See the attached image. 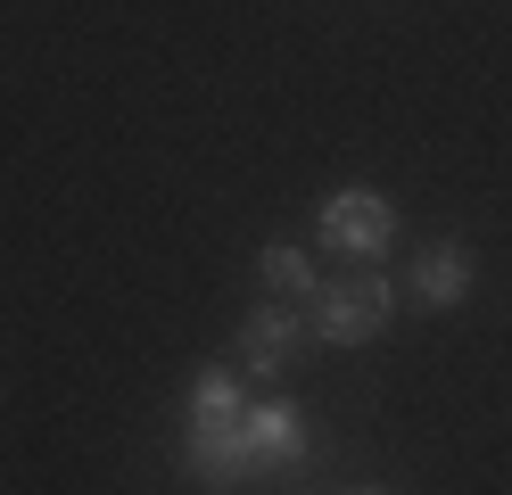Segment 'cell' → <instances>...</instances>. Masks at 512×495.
<instances>
[{"mask_svg": "<svg viewBox=\"0 0 512 495\" xmlns=\"http://www.w3.org/2000/svg\"><path fill=\"white\" fill-rule=\"evenodd\" d=\"M356 495H380V487H356Z\"/></svg>", "mask_w": 512, "mask_h": 495, "instance_id": "cell-8", "label": "cell"}, {"mask_svg": "<svg viewBox=\"0 0 512 495\" xmlns=\"http://www.w3.org/2000/svg\"><path fill=\"white\" fill-rule=\"evenodd\" d=\"M256 264H265V289H273V297L314 306V289H323V281H314V256H306L298 240H265V248H256Z\"/></svg>", "mask_w": 512, "mask_h": 495, "instance_id": "cell-7", "label": "cell"}, {"mask_svg": "<svg viewBox=\"0 0 512 495\" xmlns=\"http://www.w3.org/2000/svg\"><path fill=\"white\" fill-rule=\"evenodd\" d=\"M232 355H240V380H273V372H290V355H298V314H290V306H256V314L240 322Z\"/></svg>", "mask_w": 512, "mask_h": 495, "instance_id": "cell-4", "label": "cell"}, {"mask_svg": "<svg viewBox=\"0 0 512 495\" xmlns=\"http://www.w3.org/2000/svg\"><path fill=\"white\" fill-rule=\"evenodd\" d=\"M306 322H314V339H323V347H364V339H380V330L397 322V281L389 273H364V281L314 289Z\"/></svg>", "mask_w": 512, "mask_h": 495, "instance_id": "cell-1", "label": "cell"}, {"mask_svg": "<svg viewBox=\"0 0 512 495\" xmlns=\"http://www.w3.org/2000/svg\"><path fill=\"white\" fill-rule=\"evenodd\" d=\"M323 248H339V256H389V240H397V207L380 190H331L323 198Z\"/></svg>", "mask_w": 512, "mask_h": 495, "instance_id": "cell-2", "label": "cell"}, {"mask_svg": "<svg viewBox=\"0 0 512 495\" xmlns=\"http://www.w3.org/2000/svg\"><path fill=\"white\" fill-rule=\"evenodd\" d=\"M240 429H248V446H256V471H306V462H314L306 413L290 405V396H265V405H248Z\"/></svg>", "mask_w": 512, "mask_h": 495, "instance_id": "cell-3", "label": "cell"}, {"mask_svg": "<svg viewBox=\"0 0 512 495\" xmlns=\"http://www.w3.org/2000/svg\"><path fill=\"white\" fill-rule=\"evenodd\" d=\"M413 297H422V306H463L471 297V248L463 240H438V248H422L413 256Z\"/></svg>", "mask_w": 512, "mask_h": 495, "instance_id": "cell-5", "label": "cell"}, {"mask_svg": "<svg viewBox=\"0 0 512 495\" xmlns=\"http://www.w3.org/2000/svg\"><path fill=\"white\" fill-rule=\"evenodd\" d=\"M248 413V388H240V363H207L190 372V429H223Z\"/></svg>", "mask_w": 512, "mask_h": 495, "instance_id": "cell-6", "label": "cell"}]
</instances>
